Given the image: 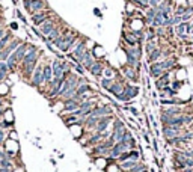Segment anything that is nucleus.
<instances>
[{
    "mask_svg": "<svg viewBox=\"0 0 193 172\" xmlns=\"http://www.w3.org/2000/svg\"><path fill=\"white\" fill-rule=\"evenodd\" d=\"M39 54H41V51L38 50V47H36V45H30V44H29L27 51H26V54H24L23 60L20 62V68H21V71H23V77H24L26 80H30L32 72H33L35 66H36V65H38V62H39Z\"/></svg>",
    "mask_w": 193,
    "mask_h": 172,
    "instance_id": "obj_1",
    "label": "nucleus"
},
{
    "mask_svg": "<svg viewBox=\"0 0 193 172\" xmlns=\"http://www.w3.org/2000/svg\"><path fill=\"white\" fill-rule=\"evenodd\" d=\"M42 66H44V63H39V62H38V65L35 66V69H33V72H32V77H30L29 81H30V84L33 86V88H39V86L44 84Z\"/></svg>",
    "mask_w": 193,
    "mask_h": 172,
    "instance_id": "obj_2",
    "label": "nucleus"
},
{
    "mask_svg": "<svg viewBox=\"0 0 193 172\" xmlns=\"http://www.w3.org/2000/svg\"><path fill=\"white\" fill-rule=\"evenodd\" d=\"M106 115H113V110H112L110 106H95L87 113V116H93V118H101V116H106Z\"/></svg>",
    "mask_w": 193,
    "mask_h": 172,
    "instance_id": "obj_3",
    "label": "nucleus"
},
{
    "mask_svg": "<svg viewBox=\"0 0 193 172\" xmlns=\"http://www.w3.org/2000/svg\"><path fill=\"white\" fill-rule=\"evenodd\" d=\"M62 83H63V80H60V78H53V80L50 81V84H48V94H47L48 100H51V98H57Z\"/></svg>",
    "mask_w": 193,
    "mask_h": 172,
    "instance_id": "obj_4",
    "label": "nucleus"
},
{
    "mask_svg": "<svg viewBox=\"0 0 193 172\" xmlns=\"http://www.w3.org/2000/svg\"><path fill=\"white\" fill-rule=\"evenodd\" d=\"M32 17V23H33V26L35 27H39L48 17H51V11H48V9H44V11H39V12H35V14H32L30 15Z\"/></svg>",
    "mask_w": 193,
    "mask_h": 172,
    "instance_id": "obj_5",
    "label": "nucleus"
},
{
    "mask_svg": "<svg viewBox=\"0 0 193 172\" xmlns=\"http://www.w3.org/2000/svg\"><path fill=\"white\" fill-rule=\"evenodd\" d=\"M112 121H113V115L101 116V118H98V121H96V124H95L93 130H95V131H106V130L109 128V125H110V122H112Z\"/></svg>",
    "mask_w": 193,
    "mask_h": 172,
    "instance_id": "obj_6",
    "label": "nucleus"
},
{
    "mask_svg": "<svg viewBox=\"0 0 193 172\" xmlns=\"http://www.w3.org/2000/svg\"><path fill=\"white\" fill-rule=\"evenodd\" d=\"M182 113L184 110L181 106H161V110H160V115H164V116H178Z\"/></svg>",
    "mask_w": 193,
    "mask_h": 172,
    "instance_id": "obj_7",
    "label": "nucleus"
},
{
    "mask_svg": "<svg viewBox=\"0 0 193 172\" xmlns=\"http://www.w3.org/2000/svg\"><path fill=\"white\" fill-rule=\"evenodd\" d=\"M109 136H110V133H109L107 130H106V131H95L93 134H90V136H89L87 143H89V145H98L100 142L106 140Z\"/></svg>",
    "mask_w": 193,
    "mask_h": 172,
    "instance_id": "obj_8",
    "label": "nucleus"
},
{
    "mask_svg": "<svg viewBox=\"0 0 193 172\" xmlns=\"http://www.w3.org/2000/svg\"><path fill=\"white\" fill-rule=\"evenodd\" d=\"M56 27H57V26H56V20H54L53 17H48V18L38 27V29H39V32H41L44 36H47V35H48L51 30H54Z\"/></svg>",
    "mask_w": 193,
    "mask_h": 172,
    "instance_id": "obj_9",
    "label": "nucleus"
},
{
    "mask_svg": "<svg viewBox=\"0 0 193 172\" xmlns=\"http://www.w3.org/2000/svg\"><path fill=\"white\" fill-rule=\"evenodd\" d=\"M121 71H122L124 77H125L127 80H130L131 83H137V81H139V77H137V71H136L133 66H130V65H124V66L121 68Z\"/></svg>",
    "mask_w": 193,
    "mask_h": 172,
    "instance_id": "obj_10",
    "label": "nucleus"
},
{
    "mask_svg": "<svg viewBox=\"0 0 193 172\" xmlns=\"http://www.w3.org/2000/svg\"><path fill=\"white\" fill-rule=\"evenodd\" d=\"M125 95H127V98L128 100H134L137 95H139V92H140V88L137 84H124V91H122Z\"/></svg>",
    "mask_w": 193,
    "mask_h": 172,
    "instance_id": "obj_11",
    "label": "nucleus"
},
{
    "mask_svg": "<svg viewBox=\"0 0 193 172\" xmlns=\"http://www.w3.org/2000/svg\"><path fill=\"white\" fill-rule=\"evenodd\" d=\"M104 63H103V60H95L93 63H92V66L87 69L89 72H90V75H93V77H101L103 75V71H104Z\"/></svg>",
    "mask_w": 193,
    "mask_h": 172,
    "instance_id": "obj_12",
    "label": "nucleus"
},
{
    "mask_svg": "<svg viewBox=\"0 0 193 172\" xmlns=\"http://www.w3.org/2000/svg\"><path fill=\"white\" fill-rule=\"evenodd\" d=\"M44 9H48L45 0H30V8H29V14L30 15L35 14V12L44 11Z\"/></svg>",
    "mask_w": 193,
    "mask_h": 172,
    "instance_id": "obj_13",
    "label": "nucleus"
},
{
    "mask_svg": "<svg viewBox=\"0 0 193 172\" xmlns=\"http://www.w3.org/2000/svg\"><path fill=\"white\" fill-rule=\"evenodd\" d=\"M122 41L124 42H127V45L128 47H134V45H140V42H139V39H137V36L134 35V32H122Z\"/></svg>",
    "mask_w": 193,
    "mask_h": 172,
    "instance_id": "obj_14",
    "label": "nucleus"
},
{
    "mask_svg": "<svg viewBox=\"0 0 193 172\" xmlns=\"http://www.w3.org/2000/svg\"><path fill=\"white\" fill-rule=\"evenodd\" d=\"M181 133V128H176V127H170V125H163L161 128V134L163 137L167 140V139H172L175 136H178Z\"/></svg>",
    "mask_w": 193,
    "mask_h": 172,
    "instance_id": "obj_15",
    "label": "nucleus"
},
{
    "mask_svg": "<svg viewBox=\"0 0 193 172\" xmlns=\"http://www.w3.org/2000/svg\"><path fill=\"white\" fill-rule=\"evenodd\" d=\"M62 103L65 104V107H63L62 112H65L66 115H68V113H72L74 110H77V109H78V104H80L75 98H68V100H63Z\"/></svg>",
    "mask_w": 193,
    "mask_h": 172,
    "instance_id": "obj_16",
    "label": "nucleus"
},
{
    "mask_svg": "<svg viewBox=\"0 0 193 172\" xmlns=\"http://www.w3.org/2000/svg\"><path fill=\"white\" fill-rule=\"evenodd\" d=\"M95 62V57H93V54H92V51H89V50H86L84 51V54H83V57H81V60H80V63H81V66L87 71L90 66H92V63Z\"/></svg>",
    "mask_w": 193,
    "mask_h": 172,
    "instance_id": "obj_17",
    "label": "nucleus"
},
{
    "mask_svg": "<svg viewBox=\"0 0 193 172\" xmlns=\"http://www.w3.org/2000/svg\"><path fill=\"white\" fill-rule=\"evenodd\" d=\"M122 91H124V84H122L121 81H118V80H113V83L109 86V89H107V92H109L110 95H113V97L119 95Z\"/></svg>",
    "mask_w": 193,
    "mask_h": 172,
    "instance_id": "obj_18",
    "label": "nucleus"
},
{
    "mask_svg": "<svg viewBox=\"0 0 193 172\" xmlns=\"http://www.w3.org/2000/svg\"><path fill=\"white\" fill-rule=\"evenodd\" d=\"M92 107H95V103H93V100H84V101H81L80 104H78V109L81 110V116L83 118H86L87 116V113L92 110Z\"/></svg>",
    "mask_w": 193,
    "mask_h": 172,
    "instance_id": "obj_19",
    "label": "nucleus"
},
{
    "mask_svg": "<svg viewBox=\"0 0 193 172\" xmlns=\"http://www.w3.org/2000/svg\"><path fill=\"white\" fill-rule=\"evenodd\" d=\"M27 47H29V44L27 42H21L12 53L15 54V57H17V60H18V63L23 60V57H24V54H26V51H27Z\"/></svg>",
    "mask_w": 193,
    "mask_h": 172,
    "instance_id": "obj_20",
    "label": "nucleus"
},
{
    "mask_svg": "<svg viewBox=\"0 0 193 172\" xmlns=\"http://www.w3.org/2000/svg\"><path fill=\"white\" fill-rule=\"evenodd\" d=\"M42 74H44V83L48 86L50 81L53 80V69H51V65H50V63H44V66H42Z\"/></svg>",
    "mask_w": 193,
    "mask_h": 172,
    "instance_id": "obj_21",
    "label": "nucleus"
},
{
    "mask_svg": "<svg viewBox=\"0 0 193 172\" xmlns=\"http://www.w3.org/2000/svg\"><path fill=\"white\" fill-rule=\"evenodd\" d=\"M175 32H176V35L181 38L182 35H188V32H190V23H185V21H181L178 26H175Z\"/></svg>",
    "mask_w": 193,
    "mask_h": 172,
    "instance_id": "obj_22",
    "label": "nucleus"
},
{
    "mask_svg": "<svg viewBox=\"0 0 193 172\" xmlns=\"http://www.w3.org/2000/svg\"><path fill=\"white\" fill-rule=\"evenodd\" d=\"M148 71H149V75L152 77V78H158L164 71L160 68V65H158V62H152L151 63V66L148 68Z\"/></svg>",
    "mask_w": 193,
    "mask_h": 172,
    "instance_id": "obj_23",
    "label": "nucleus"
},
{
    "mask_svg": "<svg viewBox=\"0 0 193 172\" xmlns=\"http://www.w3.org/2000/svg\"><path fill=\"white\" fill-rule=\"evenodd\" d=\"M187 101H182L179 98H160V104L161 106H182Z\"/></svg>",
    "mask_w": 193,
    "mask_h": 172,
    "instance_id": "obj_24",
    "label": "nucleus"
},
{
    "mask_svg": "<svg viewBox=\"0 0 193 172\" xmlns=\"http://www.w3.org/2000/svg\"><path fill=\"white\" fill-rule=\"evenodd\" d=\"M157 62H158V65H160V68H161L163 71H170V69L175 66V59H173V57L164 59V60H157Z\"/></svg>",
    "mask_w": 193,
    "mask_h": 172,
    "instance_id": "obj_25",
    "label": "nucleus"
},
{
    "mask_svg": "<svg viewBox=\"0 0 193 172\" xmlns=\"http://www.w3.org/2000/svg\"><path fill=\"white\" fill-rule=\"evenodd\" d=\"M89 91H92V88H90V84L89 83H78L77 84V89H75V100H77V97H80L81 94H84V92H89Z\"/></svg>",
    "mask_w": 193,
    "mask_h": 172,
    "instance_id": "obj_26",
    "label": "nucleus"
},
{
    "mask_svg": "<svg viewBox=\"0 0 193 172\" xmlns=\"http://www.w3.org/2000/svg\"><path fill=\"white\" fill-rule=\"evenodd\" d=\"M125 130H127V127H122V128H115L113 130V133L109 136L115 143L116 142H121V139H122V136H124V133H125Z\"/></svg>",
    "mask_w": 193,
    "mask_h": 172,
    "instance_id": "obj_27",
    "label": "nucleus"
},
{
    "mask_svg": "<svg viewBox=\"0 0 193 172\" xmlns=\"http://www.w3.org/2000/svg\"><path fill=\"white\" fill-rule=\"evenodd\" d=\"M161 54H163V51H161V48L160 47H155L149 54H148V62L149 63H152V62H157L160 57H161Z\"/></svg>",
    "mask_w": 193,
    "mask_h": 172,
    "instance_id": "obj_28",
    "label": "nucleus"
},
{
    "mask_svg": "<svg viewBox=\"0 0 193 172\" xmlns=\"http://www.w3.org/2000/svg\"><path fill=\"white\" fill-rule=\"evenodd\" d=\"M155 14H157V9H155V8H148V9L145 11V24H146V26H151V23H152L154 17H155Z\"/></svg>",
    "mask_w": 193,
    "mask_h": 172,
    "instance_id": "obj_29",
    "label": "nucleus"
},
{
    "mask_svg": "<svg viewBox=\"0 0 193 172\" xmlns=\"http://www.w3.org/2000/svg\"><path fill=\"white\" fill-rule=\"evenodd\" d=\"M193 20V6H187L185 8V12L181 15V21H185V23H190Z\"/></svg>",
    "mask_w": 193,
    "mask_h": 172,
    "instance_id": "obj_30",
    "label": "nucleus"
},
{
    "mask_svg": "<svg viewBox=\"0 0 193 172\" xmlns=\"http://www.w3.org/2000/svg\"><path fill=\"white\" fill-rule=\"evenodd\" d=\"M137 164H139V160H125V161H121V169L130 170V169H133Z\"/></svg>",
    "mask_w": 193,
    "mask_h": 172,
    "instance_id": "obj_31",
    "label": "nucleus"
},
{
    "mask_svg": "<svg viewBox=\"0 0 193 172\" xmlns=\"http://www.w3.org/2000/svg\"><path fill=\"white\" fill-rule=\"evenodd\" d=\"M157 36H155V29L154 27H151V26H148V29H146V32H145V42L146 41H154Z\"/></svg>",
    "mask_w": 193,
    "mask_h": 172,
    "instance_id": "obj_32",
    "label": "nucleus"
},
{
    "mask_svg": "<svg viewBox=\"0 0 193 172\" xmlns=\"http://www.w3.org/2000/svg\"><path fill=\"white\" fill-rule=\"evenodd\" d=\"M62 118H63L65 125H68V127H71L72 124H77V121H78V116H74V115H71V113H68L66 118H65V116H62Z\"/></svg>",
    "mask_w": 193,
    "mask_h": 172,
    "instance_id": "obj_33",
    "label": "nucleus"
},
{
    "mask_svg": "<svg viewBox=\"0 0 193 172\" xmlns=\"http://www.w3.org/2000/svg\"><path fill=\"white\" fill-rule=\"evenodd\" d=\"M71 68H74V72H75V74H78V75H81V77L84 75V71H86V69L81 66V63H80V62H74V63H71Z\"/></svg>",
    "mask_w": 193,
    "mask_h": 172,
    "instance_id": "obj_34",
    "label": "nucleus"
},
{
    "mask_svg": "<svg viewBox=\"0 0 193 172\" xmlns=\"http://www.w3.org/2000/svg\"><path fill=\"white\" fill-rule=\"evenodd\" d=\"M116 74H118L116 69H113L112 66H104V71H103V75H104V77H107V78H115Z\"/></svg>",
    "mask_w": 193,
    "mask_h": 172,
    "instance_id": "obj_35",
    "label": "nucleus"
},
{
    "mask_svg": "<svg viewBox=\"0 0 193 172\" xmlns=\"http://www.w3.org/2000/svg\"><path fill=\"white\" fill-rule=\"evenodd\" d=\"M0 167H6V169H12V161L8 155L0 158Z\"/></svg>",
    "mask_w": 193,
    "mask_h": 172,
    "instance_id": "obj_36",
    "label": "nucleus"
},
{
    "mask_svg": "<svg viewBox=\"0 0 193 172\" xmlns=\"http://www.w3.org/2000/svg\"><path fill=\"white\" fill-rule=\"evenodd\" d=\"M113 80H115V78H107V77H103V78L100 80V86H101L103 89H106V91H107V89H109V86L113 83Z\"/></svg>",
    "mask_w": 193,
    "mask_h": 172,
    "instance_id": "obj_37",
    "label": "nucleus"
},
{
    "mask_svg": "<svg viewBox=\"0 0 193 172\" xmlns=\"http://www.w3.org/2000/svg\"><path fill=\"white\" fill-rule=\"evenodd\" d=\"M157 47V42H155V39L154 41H146L145 42V51H146V54H149L154 48Z\"/></svg>",
    "mask_w": 193,
    "mask_h": 172,
    "instance_id": "obj_38",
    "label": "nucleus"
},
{
    "mask_svg": "<svg viewBox=\"0 0 193 172\" xmlns=\"http://www.w3.org/2000/svg\"><path fill=\"white\" fill-rule=\"evenodd\" d=\"M12 127H14V121L8 122L6 118H3L2 121H0V128H2V130H9V128H12Z\"/></svg>",
    "mask_w": 193,
    "mask_h": 172,
    "instance_id": "obj_39",
    "label": "nucleus"
},
{
    "mask_svg": "<svg viewBox=\"0 0 193 172\" xmlns=\"http://www.w3.org/2000/svg\"><path fill=\"white\" fill-rule=\"evenodd\" d=\"M130 2H131V3L134 5V6H137L139 9H142V11H146V9L149 8L148 5H145V3L142 2V0H130Z\"/></svg>",
    "mask_w": 193,
    "mask_h": 172,
    "instance_id": "obj_40",
    "label": "nucleus"
},
{
    "mask_svg": "<svg viewBox=\"0 0 193 172\" xmlns=\"http://www.w3.org/2000/svg\"><path fill=\"white\" fill-rule=\"evenodd\" d=\"M127 172H148V167H146L145 164L139 163L137 166H134L133 169H130V170H127Z\"/></svg>",
    "mask_w": 193,
    "mask_h": 172,
    "instance_id": "obj_41",
    "label": "nucleus"
},
{
    "mask_svg": "<svg viewBox=\"0 0 193 172\" xmlns=\"http://www.w3.org/2000/svg\"><path fill=\"white\" fill-rule=\"evenodd\" d=\"M0 72H3V74H6V75H9V72H11V69H9V66H8V63H6V60H2V62H0Z\"/></svg>",
    "mask_w": 193,
    "mask_h": 172,
    "instance_id": "obj_42",
    "label": "nucleus"
},
{
    "mask_svg": "<svg viewBox=\"0 0 193 172\" xmlns=\"http://www.w3.org/2000/svg\"><path fill=\"white\" fill-rule=\"evenodd\" d=\"M185 8H187V5L184 6V5H179V6H176V9H173V15H182L184 12H185Z\"/></svg>",
    "mask_w": 193,
    "mask_h": 172,
    "instance_id": "obj_43",
    "label": "nucleus"
},
{
    "mask_svg": "<svg viewBox=\"0 0 193 172\" xmlns=\"http://www.w3.org/2000/svg\"><path fill=\"white\" fill-rule=\"evenodd\" d=\"M161 2H164V0H148V6L149 8H157Z\"/></svg>",
    "mask_w": 193,
    "mask_h": 172,
    "instance_id": "obj_44",
    "label": "nucleus"
},
{
    "mask_svg": "<svg viewBox=\"0 0 193 172\" xmlns=\"http://www.w3.org/2000/svg\"><path fill=\"white\" fill-rule=\"evenodd\" d=\"M191 121H193V112H191V113H188V115H184V125L191 124Z\"/></svg>",
    "mask_w": 193,
    "mask_h": 172,
    "instance_id": "obj_45",
    "label": "nucleus"
},
{
    "mask_svg": "<svg viewBox=\"0 0 193 172\" xmlns=\"http://www.w3.org/2000/svg\"><path fill=\"white\" fill-rule=\"evenodd\" d=\"M181 23V17L179 15H172V26L175 27V26H178Z\"/></svg>",
    "mask_w": 193,
    "mask_h": 172,
    "instance_id": "obj_46",
    "label": "nucleus"
},
{
    "mask_svg": "<svg viewBox=\"0 0 193 172\" xmlns=\"http://www.w3.org/2000/svg\"><path fill=\"white\" fill-rule=\"evenodd\" d=\"M5 139H6V131L0 128V145H2V143L5 142Z\"/></svg>",
    "mask_w": 193,
    "mask_h": 172,
    "instance_id": "obj_47",
    "label": "nucleus"
},
{
    "mask_svg": "<svg viewBox=\"0 0 193 172\" xmlns=\"http://www.w3.org/2000/svg\"><path fill=\"white\" fill-rule=\"evenodd\" d=\"M179 86H182V81H172V89H179Z\"/></svg>",
    "mask_w": 193,
    "mask_h": 172,
    "instance_id": "obj_48",
    "label": "nucleus"
},
{
    "mask_svg": "<svg viewBox=\"0 0 193 172\" xmlns=\"http://www.w3.org/2000/svg\"><path fill=\"white\" fill-rule=\"evenodd\" d=\"M128 112H131L134 116H137V118H139V110H137L136 107H130V106H128Z\"/></svg>",
    "mask_w": 193,
    "mask_h": 172,
    "instance_id": "obj_49",
    "label": "nucleus"
},
{
    "mask_svg": "<svg viewBox=\"0 0 193 172\" xmlns=\"http://www.w3.org/2000/svg\"><path fill=\"white\" fill-rule=\"evenodd\" d=\"M23 6H24V9L29 12V8H30V0H23Z\"/></svg>",
    "mask_w": 193,
    "mask_h": 172,
    "instance_id": "obj_50",
    "label": "nucleus"
},
{
    "mask_svg": "<svg viewBox=\"0 0 193 172\" xmlns=\"http://www.w3.org/2000/svg\"><path fill=\"white\" fill-rule=\"evenodd\" d=\"M15 14H17V17H18V18H20V20H21V21H23V23H27V20H26V18H24V17H23V15H21V12H20V11H17V12H15Z\"/></svg>",
    "mask_w": 193,
    "mask_h": 172,
    "instance_id": "obj_51",
    "label": "nucleus"
},
{
    "mask_svg": "<svg viewBox=\"0 0 193 172\" xmlns=\"http://www.w3.org/2000/svg\"><path fill=\"white\" fill-rule=\"evenodd\" d=\"M93 12H95V15H96V17H100V18H101V17H103V15H101V12H100V9H98V8H95V9H93Z\"/></svg>",
    "mask_w": 193,
    "mask_h": 172,
    "instance_id": "obj_52",
    "label": "nucleus"
},
{
    "mask_svg": "<svg viewBox=\"0 0 193 172\" xmlns=\"http://www.w3.org/2000/svg\"><path fill=\"white\" fill-rule=\"evenodd\" d=\"M3 118H5V110L0 107V119H3Z\"/></svg>",
    "mask_w": 193,
    "mask_h": 172,
    "instance_id": "obj_53",
    "label": "nucleus"
},
{
    "mask_svg": "<svg viewBox=\"0 0 193 172\" xmlns=\"http://www.w3.org/2000/svg\"><path fill=\"white\" fill-rule=\"evenodd\" d=\"M152 146H154V151L157 152V151H158V148H157V142H155V140H152Z\"/></svg>",
    "mask_w": 193,
    "mask_h": 172,
    "instance_id": "obj_54",
    "label": "nucleus"
},
{
    "mask_svg": "<svg viewBox=\"0 0 193 172\" xmlns=\"http://www.w3.org/2000/svg\"><path fill=\"white\" fill-rule=\"evenodd\" d=\"M11 29H14V30L18 29V24H17V23H12V24H11Z\"/></svg>",
    "mask_w": 193,
    "mask_h": 172,
    "instance_id": "obj_55",
    "label": "nucleus"
},
{
    "mask_svg": "<svg viewBox=\"0 0 193 172\" xmlns=\"http://www.w3.org/2000/svg\"><path fill=\"white\" fill-rule=\"evenodd\" d=\"M11 169H6V167H0V172H9Z\"/></svg>",
    "mask_w": 193,
    "mask_h": 172,
    "instance_id": "obj_56",
    "label": "nucleus"
},
{
    "mask_svg": "<svg viewBox=\"0 0 193 172\" xmlns=\"http://www.w3.org/2000/svg\"><path fill=\"white\" fill-rule=\"evenodd\" d=\"M6 155V152H3V151H0V158H2V157H5Z\"/></svg>",
    "mask_w": 193,
    "mask_h": 172,
    "instance_id": "obj_57",
    "label": "nucleus"
},
{
    "mask_svg": "<svg viewBox=\"0 0 193 172\" xmlns=\"http://www.w3.org/2000/svg\"><path fill=\"white\" fill-rule=\"evenodd\" d=\"M0 107H3V100L0 98Z\"/></svg>",
    "mask_w": 193,
    "mask_h": 172,
    "instance_id": "obj_58",
    "label": "nucleus"
},
{
    "mask_svg": "<svg viewBox=\"0 0 193 172\" xmlns=\"http://www.w3.org/2000/svg\"><path fill=\"white\" fill-rule=\"evenodd\" d=\"M0 24H3V18H2V15H0Z\"/></svg>",
    "mask_w": 193,
    "mask_h": 172,
    "instance_id": "obj_59",
    "label": "nucleus"
},
{
    "mask_svg": "<svg viewBox=\"0 0 193 172\" xmlns=\"http://www.w3.org/2000/svg\"><path fill=\"white\" fill-rule=\"evenodd\" d=\"M191 39H193V35H191Z\"/></svg>",
    "mask_w": 193,
    "mask_h": 172,
    "instance_id": "obj_60",
    "label": "nucleus"
},
{
    "mask_svg": "<svg viewBox=\"0 0 193 172\" xmlns=\"http://www.w3.org/2000/svg\"><path fill=\"white\" fill-rule=\"evenodd\" d=\"M191 140H193V137H191Z\"/></svg>",
    "mask_w": 193,
    "mask_h": 172,
    "instance_id": "obj_61",
    "label": "nucleus"
}]
</instances>
